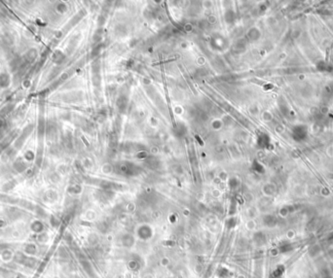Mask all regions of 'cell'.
<instances>
[{
  "label": "cell",
  "mask_w": 333,
  "mask_h": 278,
  "mask_svg": "<svg viewBox=\"0 0 333 278\" xmlns=\"http://www.w3.org/2000/svg\"><path fill=\"white\" fill-rule=\"evenodd\" d=\"M284 271H285V268L280 265V267H278V268H276V270L274 271L273 275L276 277V278H280V276L284 273Z\"/></svg>",
  "instance_id": "cell-4"
},
{
  "label": "cell",
  "mask_w": 333,
  "mask_h": 278,
  "mask_svg": "<svg viewBox=\"0 0 333 278\" xmlns=\"http://www.w3.org/2000/svg\"><path fill=\"white\" fill-rule=\"evenodd\" d=\"M292 248H293V245H292V244H290V243H284V244H281V245L280 246L279 249H280V252L285 253V252L291 251Z\"/></svg>",
  "instance_id": "cell-3"
},
{
  "label": "cell",
  "mask_w": 333,
  "mask_h": 278,
  "mask_svg": "<svg viewBox=\"0 0 333 278\" xmlns=\"http://www.w3.org/2000/svg\"><path fill=\"white\" fill-rule=\"evenodd\" d=\"M37 58V53L35 50H31V51H28V52L25 54L24 55V60L27 62H33L35 60V59Z\"/></svg>",
  "instance_id": "cell-1"
},
{
  "label": "cell",
  "mask_w": 333,
  "mask_h": 278,
  "mask_svg": "<svg viewBox=\"0 0 333 278\" xmlns=\"http://www.w3.org/2000/svg\"><path fill=\"white\" fill-rule=\"evenodd\" d=\"M9 85V77L7 74L2 73L0 74V87L5 88Z\"/></svg>",
  "instance_id": "cell-2"
},
{
  "label": "cell",
  "mask_w": 333,
  "mask_h": 278,
  "mask_svg": "<svg viewBox=\"0 0 333 278\" xmlns=\"http://www.w3.org/2000/svg\"><path fill=\"white\" fill-rule=\"evenodd\" d=\"M327 240H328V241H330V242H332V241H333V232H332V233H330V235H329V236H328Z\"/></svg>",
  "instance_id": "cell-5"
}]
</instances>
